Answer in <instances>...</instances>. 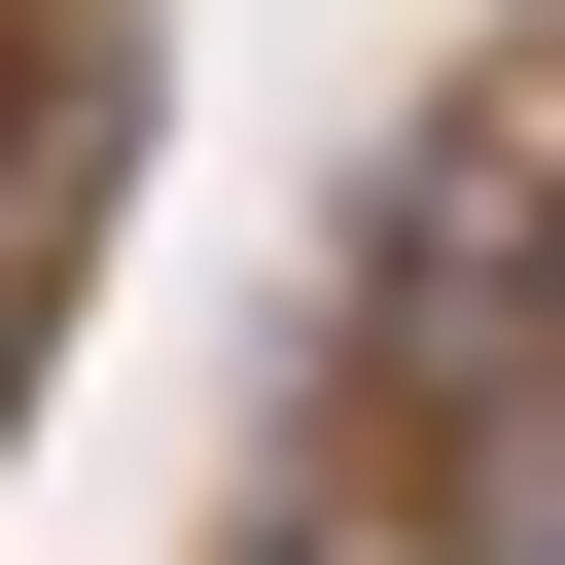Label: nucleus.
I'll return each mask as SVG.
<instances>
[{
  "instance_id": "1",
  "label": "nucleus",
  "mask_w": 565,
  "mask_h": 565,
  "mask_svg": "<svg viewBox=\"0 0 565 565\" xmlns=\"http://www.w3.org/2000/svg\"><path fill=\"white\" fill-rule=\"evenodd\" d=\"M71 212H106V71H0V388L71 318Z\"/></svg>"
},
{
  "instance_id": "2",
  "label": "nucleus",
  "mask_w": 565,
  "mask_h": 565,
  "mask_svg": "<svg viewBox=\"0 0 565 565\" xmlns=\"http://www.w3.org/2000/svg\"><path fill=\"white\" fill-rule=\"evenodd\" d=\"M247 565H353V530H247Z\"/></svg>"
}]
</instances>
